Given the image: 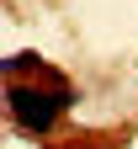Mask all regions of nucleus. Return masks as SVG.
Listing matches in <instances>:
<instances>
[{
    "instance_id": "obj_2",
    "label": "nucleus",
    "mask_w": 138,
    "mask_h": 149,
    "mask_svg": "<svg viewBox=\"0 0 138 149\" xmlns=\"http://www.w3.org/2000/svg\"><path fill=\"white\" fill-rule=\"evenodd\" d=\"M37 53H16V59H0V74H16V69H32Z\"/></svg>"
},
{
    "instance_id": "obj_1",
    "label": "nucleus",
    "mask_w": 138,
    "mask_h": 149,
    "mask_svg": "<svg viewBox=\"0 0 138 149\" xmlns=\"http://www.w3.org/2000/svg\"><path fill=\"white\" fill-rule=\"evenodd\" d=\"M74 101V91L69 85H53V91H37V85H11L6 91V107H11V117L27 128V133H48V128L69 112Z\"/></svg>"
}]
</instances>
